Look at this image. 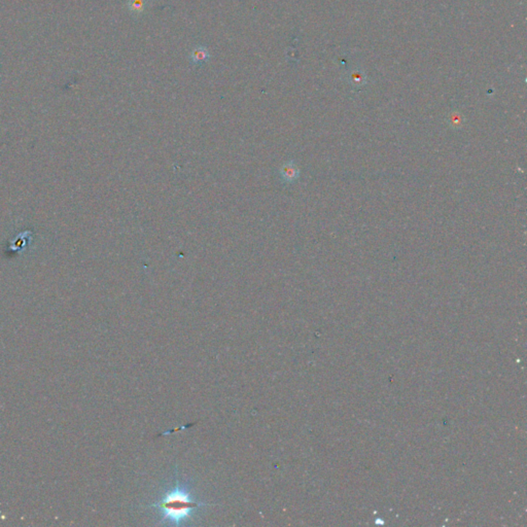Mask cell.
<instances>
[{"instance_id":"obj_2","label":"cell","mask_w":527,"mask_h":527,"mask_svg":"<svg viewBox=\"0 0 527 527\" xmlns=\"http://www.w3.org/2000/svg\"><path fill=\"white\" fill-rule=\"evenodd\" d=\"M210 60V53L209 50L205 46H198L196 47L191 55H190V61L192 65L201 66L205 64L206 62Z\"/></svg>"},{"instance_id":"obj_3","label":"cell","mask_w":527,"mask_h":527,"mask_svg":"<svg viewBox=\"0 0 527 527\" xmlns=\"http://www.w3.org/2000/svg\"><path fill=\"white\" fill-rule=\"evenodd\" d=\"M299 175H300L299 168L297 167L295 162L293 161L287 162V163L283 165L280 169V176L282 180L285 182H288V184L296 181L299 178Z\"/></svg>"},{"instance_id":"obj_1","label":"cell","mask_w":527,"mask_h":527,"mask_svg":"<svg viewBox=\"0 0 527 527\" xmlns=\"http://www.w3.org/2000/svg\"><path fill=\"white\" fill-rule=\"evenodd\" d=\"M209 505L197 500L187 485L181 484L175 478V484L161 498L151 504L161 514V523L168 525H181L190 521L202 506Z\"/></svg>"},{"instance_id":"obj_5","label":"cell","mask_w":527,"mask_h":527,"mask_svg":"<svg viewBox=\"0 0 527 527\" xmlns=\"http://www.w3.org/2000/svg\"><path fill=\"white\" fill-rule=\"evenodd\" d=\"M450 124L452 127L454 128H458L460 125H461V119H460V116L458 115H452V117L450 118Z\"/></svg>"},{"instance_id":"obj_4","label":"cell","mask_w":527,"mask_h":527,"mask_svg":"<svg viewBox=\"0 0 527 527\" xmlns=\"http://www.w3.org/2000/svg\"><path fill=\"white\" fill-rule=\"evenodd\" d=\"M128 9L135 16L141 15L147 9V0H129Z\"/></svg>"}]
</instances>
